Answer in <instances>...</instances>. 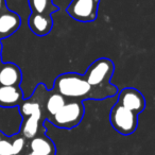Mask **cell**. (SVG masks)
<instances>
[{
	"mask_svg": "<svg viewBox=\"0 0 155 155\" xmlns=\"http://www.w3.org/2000/svg\"><path fill=\"white\" fill-rule=\"evenodd\" d=\"M46 91V85L44 83H39L33 91L31 97L24 99L18 105L19 113L22 117L21 125L18 133L27 140L39 134L46 133V127L44 125L46 121L44 112V98Z\"/></svg>",
	"mask_w": 155,
	"mask_h": 155,
	"instance_id": "obj_1",
	"label": "cell"
},
{
	"mask_svg": "<svg viewBox=\"0 0 155 155\" xmlns=\"http://www.w3.org/2000/svg\"><path fill=\"white\" fill-rule=\"evenodd\" d=\"M9 8L7 5V0H0V14H2L3 12L8 11Z\"/></svg>",
	"mask_w": 155,
	"mask_h": 155,
	"instance_id": "obj_15",
	"label": "cell"
},
{
	"mask_svg": "<svg viewBox=\"0 0 155 155\" xmlns=\"http://www.w3.org/2000/svg\"><path fill=\"white\" fill-rule=\"evenodd\" d=\"M114 71L115 65L112 60L107 58H100L89 65L83 77L94 88L104 91L114 97L118 94L117 86L110 83Z\"/></svg>",
	"mask_w": 155,
	"mask_h": 155,
	"instance_id": "obj_4",
	"label": "cell"
},
{
	"mask_svg": "<svg viewBox=\"0 0 155 155\" xmlns=\"http://www.w3.org/2000/svg\"><path fill=\"white\" fill-rule=\"evenodd\" d=\"M24 155H27V154H24Z\"/></svg>",
	"mask_w": 155,
	"mask_h": 155,
	"instance_id": "obj_18",
	"label": "cell"
},
{
	"mask_svg": "<svg viewBox=\"0 0 155 155\" xmlns=\"http://www.w3.org/2000/svg\"><path fill=\"white\" fill-rule=\"evenodd\" d=\"M99 5L100 0H71L66 12L77 21L91 22L98 17Z\"/></svg>",
	"mask_w": 155,
	"mask_h": 155,
	"instance_id": "obj_7",
	"label": "cell"
},
{
	"mask_svg": "<svg viewBox=\"0 0 155 155\" xmlns=\"http://www.w3.org/2000/svg\"><path fill=\"white\" fill-rule=\"evenodd\" d=\"M53 89L63 96L67 101L83 100H104L110 98L108 93L94 88L88 84L83 74L77 72H65L58 75Z\"/></svg>",
	"mask_w": 155,
	"mask_h": 155,
	"instance_id": "obj_2",
	"label": "cell"
},
{
	"mask_svg": "<svg viewBox=\"0 0 155 155\" xmlns=\"http://www.w3.org/2000/svg\"><path fill=\"white\" fill-rule=\"evenodd\" d=\"M22 72L18 65L14 63H2L0 66V85L2 86H20Z\"/></svg>",
	"mask_w": 155,
	"mask_h": 155,
	"instance_id": "obj_11",
	"label": "cell"
},
{
	"mask_svg": "<svg viewBox=\"0 0 155 155\" xmlns=\"http://www.w3.org/2000/svg\"><path fill=\"white\" fill-rule=\"evenodd\" d=\"M28 2L31 10L29 17L30 30L36 36H46L51 32L54 25L51 14L60 9L52 2V0H28Z\"/></svg>",
	"mask_w": 155,
	"mask_h": 155,
	"instance_id": "obj_3",
	"label": "cell"
},
{
	"mask_svg": "<svg viewBox=\"0 0 155 155\" xmlns=\"http://www.w3.org/2000/svg\"><path fill=\"white\" fill-rule=\"evenodd\" d=\"M2 64V44L0 41V66Z\"/></svg>",
	"mask_w": 155,
	"mask_h": 155,
	"instance_id": "obj_16",
	"label": "cell"
},
{
	"mask_svg": "<svg viewBox=\"0 0 155 155\" xmlns=\"http://www.w3.org/2000/svg\"><path fill=\"white\" fill-rule=\"evenodd\" d=\"M84 114L85 107L82 101H67L48 121L58 129L71 130L80 124Z\"/></svg>",
	"mask_w": 155,
	"mask_h": 155,
	"instance_id": "obj_5",
	"label": "cell"
},
{
	"mask_svg": "<svg viewBox=\"0 0 155 155\" xmlns=\"http://www.w3.org/2000/svg\"><path fill=\"white\" fill-rule=\"evenodd\" d=\"M27 155H56V154H37L33 152H27Z\"/></svg>",
	"mask_w": 155,
	"mask_h": 155,
	"instance_id": "obj_17",
	"label": "cell"
},
{
	"mask_svg": "<svg viewBox=\"0 0 155 155\" xmlns=\"http://www.w3.org/2000/svg\"><path fill=\"white\" fill-rule=\"evenodd\" d=\"M110 122L115 131L127 136L133 134L137 129L138 115L116 103L110 108Z\"/></svg>",
	"mask_w": 155,
	"mask_h": 155,
	"instance_id": "obj_6",
	"label": "cell"
},
{
	"mask_svg": "<svg viewBox=\"0 0 155 155\" xmlns=\"http://www.w3.org/2000/svg\"><path fill=\"white\" fill-rule=\"evenodd\" d=\"M24 99V91L20 86L0 85V107H18Z\"/></svg>",
	"mask_w": 155,
	"mask_h": 155,
	"instance_id": "obj_12",
	"label": "cell"
},
{
	"mask_svg": "<svg viewBox=\"0 0 155 155\" xmlns=\"http://www.w3.org/2000/svg\"><path fill=\"white\" fill-rule=\"evenodd\" d=\"M116 103L127 110L136 113L137 115L141 114L146 108V99L143 95L138 89L133 87L123 88L119 93Z\"/></svg>",
	"mask_w": 155,
	"mask_h": 155,
	"instance_id": "obj_8",
	"label": "cell"
},
{
	"mask_svg": "<svg viewBox=\"0 0 155 155\" xmlns=\"http://www.w3.org/2000/svg\"><path fill=\"white\" fill-rule=\"evenodd\" d=\"M28 152L37 154H56L55 143L46 135V133L36 135L27 141Z\"/></svg>",
	"mask_w": 155,
	"mask_h": 155,
	"instance_id": "obj_13",
	"label": "cell"
},
{
	"mask_svg": "<svg viewBox=\"0 0 155 155\" xmlns=\"http://www.w3.org/2000/svg\"><path fill=\"white\" fill-rule=\"evenodd\" d=\"M67 100L61 94L54 89H47L44 98V112H45L46 120H49L55 113H58L63 107Z\"/></svg>",
	"mask_w": 155,
	"mask_h": 155,
	"instance_id": "obj_14",
	"label": "cell"
},
{
	"mask_svg": "<svg viewBox=\"0 0 155 155\" xmlns=\"http://www.w3.org/2000/svg\"><path fill=\"white\" fill-rule=\"evenodd\" d=\"M21 26V17L16 12L8 10L0 14V41L13 35Z\"/></svg>",
	"mask_w": 155,
	"mask_h": 155,
	"instance_id": "obj_10",
	"label": "cell"
},
{
	"mask_svg": "<svg viewBox=\"0 0 155 155\" xmlns=\"http://www.w3.org/2000/svg\"><path fill=\"white\" fill-rule=\"evenodd\" d=\"M28 140L19 133L8 136L0 131V155H24L27 154Z\"/></svg>",
	"mask_w": 155,
	"mask_h": 155,
	"instance_id": "obj_9",
	"label": "cell"
}]
</instances>
